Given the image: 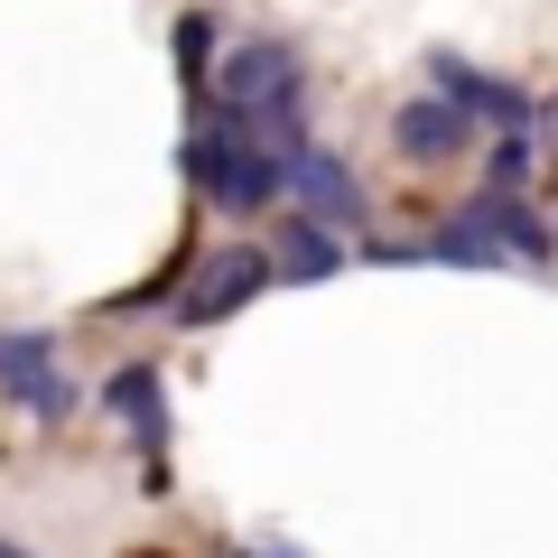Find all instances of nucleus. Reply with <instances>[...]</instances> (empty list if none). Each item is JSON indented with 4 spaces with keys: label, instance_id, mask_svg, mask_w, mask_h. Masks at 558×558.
<instances>
[{
    "label": "nucleus",
    "instance_id": "f257e3e1",
    "mask_svg": "<svg viewBox=\"0 0 558 558\" xmlns=\"http://www.w3.org/2000/svg\"><path fill=\"white\" fill-rule=\"evenodd\" d=\"M205 102H233V112L252 121L260 140L299 149V47H289V38H252V47H233V57L215 65V94H205Z\"/></svg>",
    "mask_w": 558,
    "mask_h": 558
},
{
    "label": "nucleus",
    "instance_id": "f03ea898",
    "mask_svg": "<svg viewBox=\"0 0 558 558\" xmlns=\"http://www.w3.org/2000/svg\"><path fill=\"white\" fill-rule=\"evenodd\" d=\"M270 279H279V252H260V242H215V252H196L186 289L168 299V326H223L242 299H260Z\"/></svg>",
    "mask_w": 558,
    "mask_h": 558
},
{
    "label": "nucleus",
    "instance_id": "7ed1b4c3",
    "mask_svg": "<svg viewBox=\"0 0 558 558\" xmlns=\"http://www.w3.org/2000/svg\"><path fill=\"white\" fill-rule=\"evenodd\" d=\"M102 410L131 428L140 465H149V494H168V381L149 373V363H121V373L102 381Z\"/></svg>",
    "mask_w": 558,
    "mask_h": 558
},
{
    "label": "nucleus",
    "instance_id": "20e7f679",
    "mask_svg": "<svg viewBox=\"0 0 558 558\" xmlns=\"http://www.w3.org/2000/svg\"><path fill=\"white\" fill-rule=\"evenodd\" d=\"M0 400H20V410H38V418H65V410H75V391H65L57 344H47V336H28V326L0 336Z\"/></svg>",
    "mask_w": 558,
    "mask_h": 558
},
{
    "label": "nucleus",
    "instance_id": "39448f33",
    "mask_svg": "<svg viewBox=\"0 0 558 558\" xmlns=\"http://www.w3.org/2000/svg\"><path fill=\"white\" fill-rule=\"evenodd\" d=\"M465 131H475V112H465L457 94H410V102L391 112L400 159H428V168H438V159H457V149H465Z\"/></svg>",
    "mask_w": 558,
    "mask_h": 558
},
{
    "label": "nucleus",
    "instance_id": "423d86ee",
    "mask_svg": "<svg viewBox=\"0 0 558 558\" xmlns=\"http://www.w3.org/2000/svg\"><path fill=\"white\" fill-rule=\"evenodd\" d=\"M465 215H475V233L494 242V252H512V260H531V270H539V260L558 252V233H549V223L531 215V205H521V186H484V196L465 205Z\"/></svg>",
    "mask_w": 558,
    "mask_h": 558
},
{
    "label": "nucleus",
    "instance_id": "0eeeda50",
    "mask_svg": "<svg viewBox=\"0 0 558 558\" xmlns=\"http://www.w3.org/2000/svg\"><path fill=\"white\" fill-rule=\"evenodd\" d=\"M428 75H438V84H447V94H457L475 121H494V131H531V121H539L521 84H502V75H475V65H465V57H447V47L428 57Z\"/></svg>",
    "mask_w": 558,
    "mask_h": 558
},
{
    "label": "nucleus",
    "instance_id": "6e6552de",
    "mask_svg": "<svg viewBox=\"0 0 558 558\" xmlns=\"http://www.w3.org/2000/svg\"><path fill=\"white\" fill-rule=\"evenodd\" d=\"M289 196H307V215H336V223H363V186L344 159H326V149H289Z\"/></svg>",
    "mask_w": 558,
    "mask_h": 558
},
{
    "label": "nucleus",
    "instance_id": "1a4fd4ad",
    "mask_svg": "<svg viewBox=\"0 0 558 558\" xmlns=\"http://www.w3.org/2000/svg\"><path fill=\"white\" fill-rule=\"evenodd\" d=\"M344 260V242L326 233V215H299L289 233H279V279H326Z\"/></svg>",
    "mask_w": 558,
    "mask_h": 558
},
{
    "label": "nucleus",
    "instance_id": "9d476101",
    "mask_svg": "<svg viewBox=\"0 0 558 558\" xmlns=\"http://www.w3.org/2000/svg\"><path fill=\"white\" fill-rule=\"evenodd\" d=\"M168 47H178V75H186V94L205 102V94H215V20H205V10H186Z\"/></svg>",
    "mask_w": 558,
    "mask_h": 558
},
{
    "label": "nucleus",
    "instance_id": "9b49d317",
    "mask_svg": "<svg viewBox=\"0 0 558 558\" xmlns=\"http://www.w3.org/2000/svg\"><path fill=\"white\" fill-rule=\"evenodd\" d=\"M494 186H531V131H502L494 140Z\"/></svg>",
    "mask_w": 558,
    "mask_h": 558
},
{
    "label": "nucleus",
    "instance_id": "f8f14e48",
    "mask_svg": "<svg viewBox=\"0 0 558 558\" xmlns=\"http://www.w3.org/2000/svg\"><path fill=\"white\" fill-rule=\"evenodd\" d=\"M0 558H28V549H10V539H0Z\"/></svg>",
    "mask_w": 558,
    "mask_h": 558
},
{
    "label": "nucleus",
    "instance_id": "ddd939ff",
    "mask_svg": "<svg viewBox=\"0 0 558 558\" xmlns=\"http://www.w3.org/2000/svg\"><path fill=\"white\" fill-rule=\"evenodd\" d=\"M549 131H558V112H549Z\"/></svg>",
    "mask_w": 558,
    "mask_h": 558
}]
</instances>
